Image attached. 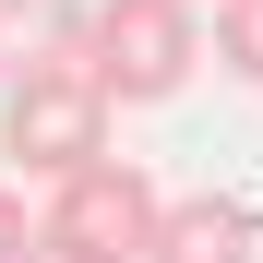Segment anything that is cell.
<instances>
[{"instance_id":"5","label":"cell","mask_w":263,"mask_h":263,"mask_svg":"<svg viewBox=\"0 0 263 263\" xmlns=\"http://www.w3.org/2000/svg\"><path fill=\"white\" fill-rule=\"evenodd\" d=\"M215 60L239 84H263V0H215Z\"/></svg>"},{"instance_id":"7","label":"cell","mask_w":263,"mask_h":263,"mask_svg":"<svg viewBox=\"0 0 263 263\" xmlns=\"http://www.w3.org/2000/svg\"><path fill=\"white\" fill-rule=\"evenodd\" d=\"M24 263H96V251H72V239H48V228H36V251Z\"/></svg>"},{"instance_id":"3","label":"cell","mask_w":263,"mask_h":263,"mask_svg":"<svg viewBox=\"0 0 263 263\" xmlns=\"http://www.w3.org/2000/svg\"><path fill=\"white\" fill-rule=\"evenodd\" d=\"M156 215H167V192L144 180V167L96 156V167H72V180H48V215H36V228L72 239V251H96V263H144L156 251Z\"/></svg>"},{"instance_id":"8","label":"cell","mask_w":263,"mask_h":263,"mask_svg":"<svg viewBox=\"0 0 263 263\" xmlns=\"http://www.w3.org/2000/svg\"><path fill=\"white\" fill-rule=\"evenodd\" d=\"M12 48H24V36H12V0H0V84H12Z\"/></svg>"},{"instance_id":"4","label":"cell","mask_w":263,"mask_h":263,"mask_svg":"<svg viewBox=\"0 0 263 263\" xmlns=\"http://www.w3.org/2000/svg\"><path fill=\"white\" fill-rule=\"evenodd\" d=\"M251 251H263L251 203H239V192H192V203L156 215V251H144V263H251Z\"/></svg>"},{"instance_id":"9","label":"cell","mask_w":263,"mask_h":263,"mask_svg":"<svg viewBox=\"0 0 263 263\" xmlns=\"http://www.w3.org/2000/svg\"><path fill=\"white\" fill-rule=\"evenodd\" d=\"M192 12H215V0H192Z\"/></svg>"},{"instance_id":"2","label":"cell","mask_w":263,"mask_h":263,"mask_svg":"<svg viewBox=\"0 0 263 263\" xmlns=\"http://www.w3.org/2000/svg\"><path fill=\"white\" fill-rule=\"evenodd\" d=\"M192 60H203V12L192 0H96V24H84V72L108 84V108L180 96Z\"/></svg>"},{"instance_id":"6","label":"cell","mask_w":263,"mask_h":263,"mask_svg":"<svg viewBox=\"0 0 263 263\" xmlns=\"http://www.w3.org/2000/svg\"><path fill=\"white\" fill-rule=\"evenodd\" d=\"M24 251H36V215H24V192H12V180H0V263H24Z\"/></svg>"},{"instance_id":"1","label":"cell","mask_w":263,"mask_h":263,"mask_svg":"<svg viewBox=\"0 0 263 263\" xmlns=\"http://www.w3.org/2000/svg\"><path fill=\"white\" fill-rule=\"evenodd\" d=\"M0 180H72V167L108 156V84L84 60H24L0 84Z\"/></svg>"}]
</instances>
